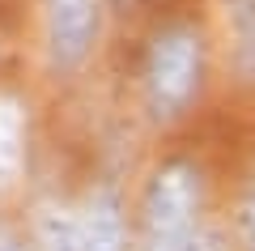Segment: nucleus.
<instances>
[{
	"mask_svg": "<svg viewBox=\"0 0 255 251\" xmlns=\"http://www.w3.org/2000/svg\"><path fill=\"white\" fill-rule=\"evenodd\" d=\"M145 251H196L200 234V171L191 162L157 166L140 200Z\"/></svg>",
	"mask_w": 255,
	"mask_h": 251,
	"instance_id": "1",
	"label": "nucleus"
},
{
	"mask_svg": "<svg viewBox=\"0 0 255 251\" xmlns=\"http://www.w3.org/2000/svg\"><path fill=\"white\" fill-rule=\"evenodd\" d=\"M204 72V43L191 26H166L157 30V38L149 43L145 55V111L153 119H174L187 111V102L200 90Z\"/></svg>",
	"mask_w": 255,
	"mask_h": 251,
	"instance_id": "2",
	"label": "nucleus"
},
{
	"mask_svg": "<svg viewBox=\"0 0 255 251\" xmlns=\"http://www.w3.org/2000/svg\"><path fill=\"white\" fill-rule=\"evenodd\" d=\"M47 4V51L55 68H77L98 34V0H43Z\"/></svg>",
	"mask_w": 255,
	"mask_h": 251,
	"instance_id": "3",
	"label": "nucleus"
},
{
	"mask_svg": "<svg viewBox=\"0 0 255 251\" xmlns=\"http://www.w3.org/2000/svg\"><path fill=\"white\" fill-rule=\"evenodd\" d=\"M77 226H81V251H128L124 205L115 188H94L77 213Z\"/></svg>",
	"mask_w": 255,
	"mask_h": 251,
	"instance_id": "4",
	"label": "nucleus"
},
{
	"mask_svg": "<svg viewBox=\"0 0 255 251\" xmlns=\"http://www.w3.org/2000/svg\"><path fill=\"white\" fill-rule=\"evenodd\" d=\"M26 158V111L17 98L0 94V188L17 179Z\"/></svg>",
	"mask_w": 255,
	"mask_h": 251,
	"instance_id": "5",
	"label": "nucleus"
},
{
	"mask_svg": "<svg viewBox=\"0 0 255 251\" xmlns=\"http://www.w3.org/2000/svg\"><path fill=\"white\" fill-rule=\"evenodd\" d=\"M226 26L234 43V68L255 81V0H226Z\"/></svg>",
	"mask_w": 255,
	"mask_h": 251,
	"instance_id": "6",
	"label": "nucleus"
},
{
	"mask_svg": "<svg viewBox=\"0 0 255 251\" xmlns=\"http://www.w3.org/2000/svg\"><path fill=\"white\" fill-rule=\"evenodd\" d=\"M238 239H243L247 251H255V183L247 188L243 205H238Z\"/></svg>",
	"mask_w": 255,
	"mask_h": 251,
	"instance_id": "7",
	"label": "nucleus"
},
{
	"mask_svg": "<svg viewBox=\"0 0 255 251\" xmlns=\"http://www.w3.org/2000/svg\"><path fill=\"white\" fill-rule=\"evenodd\" d=\"M0 251H21V243L13 234H0Z\"/></svg>",
	"mask_w": 255,
	"mask_h": 251,
	"instance_id": "8",
	"label": "nucleus"
}]
</instances>
